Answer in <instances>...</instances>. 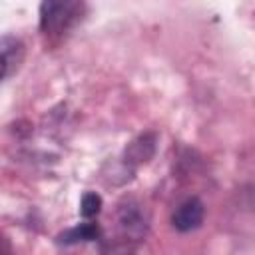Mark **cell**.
I'll return each mask as SVG.
<instances>
[{
	"mask_svg": "<svg viewBox=\"0 0 255 255\" xmlns=\"http://www.w3.org/2000/svg\"><path fill=\"white\" fill-rule=\"evenodd\" d=\"M100 209H102V197H100L98 193H94V191L84 193L82 203H80V213H82V217H86V219L96 217V215L100 213Z\"/></svg>",
	"mask_w": 255,
	"mask_h": 255,
	"instance_id": "obj_7",
	"label": "cell"
},
{
	"mask_svg": "<svg viewBox=\"0 0 255 255\" xmlns=\"http://www.w3.org/2000/svg\"><path fill=\"white\" fill-rule=\"evenodd\" d=\"M203 213H205L203 203L197 197H189L177 205V209L171 215V223L177 231L187 233V231L197 229L203 223Z\"/></svg>",
	"mask_w": 255,
	"mask_h": 255,
	"instance_id": "obj_2",
	"label": "cell"
},
{
	"mask_svg": "<svg viewBox=\"0 0 255 255\" xmlns=\"http://www.w3.org/2000/svg\"><path fill=\"white\" fill-rule=\"evenodd\" d=\"M100 227L96 223H80L68 231H64L62 235H58V241L64 245H74V243H84V241H94L100 239Z\"/></svg>",
	"mask_w": 255,
	"mask_h": 255,
	"instance_id": "obj_5",
	"label": "cell"
},
{
	"mask_svg": "<svg viewBox=\"0 0 255 255\" xmlns=\"http://www.w3.org/2000/svg\"><path fill=\"white\" fill-rule=\"evenodd\" d=\"M120 225L129 233V235H141L147 229V219L141 211V207L135 201H126L120 207Z\"/></svg>",
	"mask_w": 255,
	"mask_h": 255,
	"instance_id": "obj_3",
	"label": "cell"
},
{
	"mask_svg": "<svg viewBox=\"0 0 255 255\" xmlns=\"http://www.w3.org/2000/svg\"><path fill=\"white\" fill-rule=\"evenodd\" d=\"M24 58V46L14 36L2 38V78L8 80L14 70H18L20 62Z\"/></svg>",
	"mask_w": 255,
	"mask_h": 255,
	"instance_id": "obj_4",
	"label": "cell"
},
{
	"mask_svg": "<svg viewBox=\"0 0 255 255\" xmlns=\"http://www.w3.org/2000/svg\"><path fill=\"white\" fill-rule=\"evenodd\" d=\"M153 141H155L153 135H141V137H137L129 145V149H128L129 161H147L153 155V147H155Z\"/></svg>",
	"mask_w": 255,
	"mask_h": 255,
	"instance_id": "obj_6",
	"label": "cell"
},
{
	"mask_svg": "<svg viewBox=\"0 0 255 255\" xmlns=\"http://www.w3.org/2000/svg\"><path fill=\"white\" fill-rule=\"evenodd\" d=\"M86 12V0H42L40 28L46 34H64L74 28Z\"/></svg>",
	"mask_w": 255,
	"mask_h": 255,
	"instance_id": "obj_1",
	"label": "cell"
}]
</instances>
